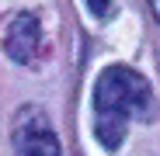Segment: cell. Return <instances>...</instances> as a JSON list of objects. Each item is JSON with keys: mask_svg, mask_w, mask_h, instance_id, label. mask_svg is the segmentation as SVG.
I'll use <instances>...</instances> for the list:
<instances>
[{"mask_svg": "<svg viewBox=\"0 0 160 156\" xmlns=\"http://www.w3.org/2000/svg\"><path fill=\"white\" fill-rule=\"evenodd\" d=\"M153 90L150 80L125 63H112L94 80V139L115 153L136 118H150Z\"/></svg>", "mask_w": 160, "mask_h": 156, "instance_id": "6da1fadb", "label": "cell"}, {"mask_svg": "<svg viewBox=\"0 0 160 156\" xmlns=\"http://www.w3.org/2000/svg\"><path fill=\"white\" fill-rule=\"evenodd\" d=\"M11 146H14V156H59V139H56V128H52L45 108L24 104L14 115Z\"/></svg>", "mask_w": 160, "mask_h": 156, "instance_id": "7a4b0ae2", "label": "cell"}, {"mask_svg": "<svg viewBox=\"0 0 160 156\" xmlns=\"http://www.w3.org/2000/svg\"><path fill=\"white\" fill-rule=\"evenodd\" d=\"M0 45H4V56L11 63H21L28 66L35 63L38 49H42V21L28 11L14 14L7 24H4V35H0Z\"/></svg>", "mask_w": 160, "mask_h": 156, "instance_id": "3957f363", "label": "cell"}, {"mask_svg": "<svg viewBox=\"0 0 160 156\" xmlns=\"http://www.w3.org/2000/svg\"><path fill=\"white\" fill-rule=\"evenodd\" d=\"M87 11H91V17H104L112 11V0H87Z\"/></svg>", "mask_w": 160, "mask_h": 156, "instance_id": "277c9868", "label": "cell"}, {"mask_svg": "<svg viewBox=\"0 0 160 156\" xmlns=\"http://www.w3.org/2000/svg\"><path fill=\"white\" fill-rule=\"evenodd\" d=\"M150 11H153V17L160 21V0H150Z\"/></svg>", "mask_w": 160, "mask_h": 156, "instance_id": "5b68a950", "label": "cell"}]
</instances>
